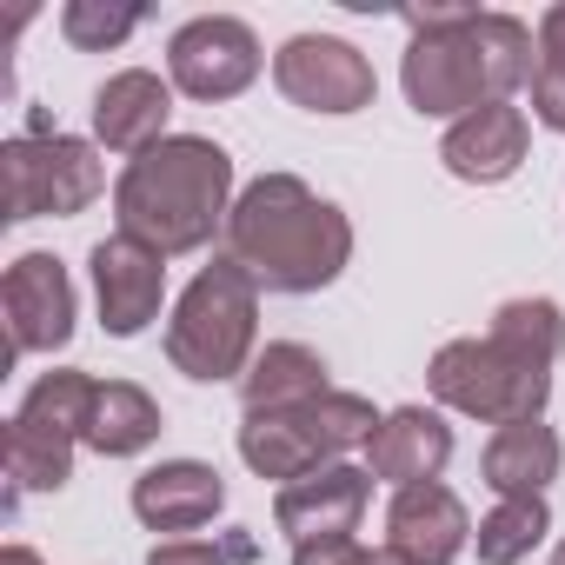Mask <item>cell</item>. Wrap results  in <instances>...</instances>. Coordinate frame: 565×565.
<instances>
[{"mask_svg": "<svg viewBox=\"0 0 565 565\" xmlns=\"http://www.w3.org/2000/svg\"><path fill=\"white\" fill-rule=\"evenodd\" d=\"M273 81L307 114H360L380 94L373 61L353 41H333V34H294L287 47L273 54Z\"/></svg>", "mask_w": 565, "mask_h": 565, "instance_id": "cell-9", "label": "cell"}, {"mask_svg": "<svg viewBox=\"0 0 565 565\" xmlns=\"http://www.w3.org/2000/svg\"><path fill=\"white\" fill-rule=\"evenodd\" d=\"M0 307H8L14 360L21 353H54L74 340V279L54 253H21L0 279Z\"/></svg>", "mask_w": 565, "mask_h": 565, "instance_id": "cell-12", "label": "cell"}, {"mask_svg": "<svg viewBox=\"0 0 565 565\" xmlns=\"http://www.w3.org/2000/svg\"><path fill=\"white\" fill-rule=\"evenodd\" d=\"M226 505V479L200 459H167L134 479V519L147 532H200Z\"/></svg>", "mask_w": 565, "mask_h": 565, "instance_id": "cell-17", "label": "cell"}, {"mask_svg": "<svg viewBox=\"0 0 565 565\" xmlns=\"http://www.w3.org/2000/svg\"><path fill=\"white\" fill-rule=\"evenodd\" d=\"M167 114H173V87H167L160 74H147V67H127V74H114V81L94 94V140L140 160V153H153L160 140H173V134H167Z\"/></svg>", "mask_w": 565, "mask_h": 565, "instance_id": "cell-15", "label": "cell"}, {"mask_svg": "<svg viewBox=\"0 0 565 565\" xmlns=\"http://www.w3.org/2000/svg\"><path fill=\"white\" fill-rule=\"evenodd\" d=\"M107 186V167L87 140L54 134L47 114H28V134L0 147V220H74L81 206H94Z\"/></svg>", "mask_w": 565, "mask_h": 565, "instance_id": "cell-7", "label": "cell"}, {"mask_svg": "<svg viewBox=\"0 0 565 565\" xmlns=\"http://www.w3.org/2000/svg\"><path fill=\"white\" fill-rule=\"evenodd\" d=\"M413 47H406V100L426 120L446 114H472L492 100H512L519 87H532L539 67V41L519 14H479V8H413L406 14Z\"/></svg>", "mask_w": 565, "mask_h": 565, "instance_id": "cell-1", "label": "cell"}, {"mask_svg": "<svg viewBox=\"0 0 565 565\" xmlns=\"http://www.w3.org/2000/svg\"><path fill=\"white\" fill-rule=\"evenodd\" d=\"M565 353V313L552 300H505L479 340H452L433 353V399L486 419V426H519L539 419L552 399V366Z\"/></svg>", "mask_w": 565, "mask_h": 565, "instance_id": "cell-2", "label": "cell"}, {"mask_svg": "<svg viewBox=\"0 0 565 565\" xmlns=\"http://www.w3.org/2000/svg\"><path fill=\"white\" fill-rule=\"evenodd\" d=\"M373 433H380L373 399H360V393H320V399L287 406V413H246V426H239V459H246L259 479L300 486V479L340 466V452L366 446Z\"/></svg>", "mask_w": 565, "mask_h": 565, "instance_id": "cell-6", "label": "cell"}, {"mask_svg": "<svg viewBox=\"0 0 565 565\" xmlns=\"http://www.w3.org/2000/svg\"><path fill=\"white\" fill-rule=\"evenodd\" d=\"M366 499H373V472H360V466H327V472H313V479H300V486H279L273 519H279V532H287L294 545L353 539Z\"/></svg>", "mask_w": 565, "mask_h": 565, "instance_id": "cell-14", "label": "cell"}, {"mask_svg": "<svg viewBox=\"0 0 565 565\" xmlns=\"http://www.w3.org/2000/svg\"><path fill=\"white\" fill-rule=\"evenodd\" d=\"M472 539V519L459 505L452 486L426 479V486H399L386 505V552L406 565H452Z\"/></svg>", "mask_w": 565, "mask_h": 565, "instance_id": "cell-13", "label": "cell"}, {"mask_svg": "<svg viewBox=\"0 0 565 565\" xmlns=\"http://www.w3.org/2000/svg\"><path fill=\"white\" fill-rule=\"evenodd\" d=\"M294 565H373V552L360 539H320V545H294Z\"/></svg>", "mask_w": 565, "mask_h": 565, "instance_id": "cell-26", "label": "cell"}, {"mask_svg": "<svg viewBox=\"0 0 565 565\" xmlns=\"http://www.w3.org/2000/svg\"><path fill=\"white\" fill-rule=\"evenodd\" d=\"M532 114L565 134V0L539 14V67H532Z\"/></svg>", "mask_w": 565, "mask_h": 565, "instance_id": "cell-23", "label": "cell"}, {"mask_svg": "<svg viewBox=\"0 0 565 565\" xmlns=\"http://www.w3.org/2000/svg\"><path fill=\"white\" fill-rule=\"evenodd\" d=\"M87 273H94V300H100V327L114 340H134L160 320V300H167V259L153 246H140L134 233H114L87 253Z\"/></svg>", "mask_w": 565, "mask_h": 565, "instance_id": "cell-11", "label": "cell"}, {"mask_svg": "<svg viewBox=\"0 0 565 565\" xmlns=\"http://www.w3.org/2000/svg\"><path fill=\"white\" fill-rule=\"evenodd\" d=\"M167 67H173V87L186 100H233L259 81V41L233 14H200L173 34Z\"/></svg>", "mask_w": 565, "mask_h": 565, "instance_id": "cell-10", "label": "cell"}, {"mask_svg": "<svg viewBox=\"0 0 565 565\" xmlns=\"http://www.w3.org/2000/svg\"><path fill=\"white\" fill-rule=\"evenodd\" d=\"M320 393H333V386H327V360H320L313 347H300V340H273V347L246 366V380H239L246 413H287V406H307V399H320Z\"/></svg>", "mask_w": 565, "mask_h": 565, "instance_id": "cell-20", "label": "cell"}, {"mask_svg": "<svg viewBox=\"0 0 565 565\" xmlns=\"http://www.w3.org/2000/svg\"><path fill=\"white\" fill-rule=\"evenodd\" d=\"M94 393H100V380L61 366V373H47L21 399V413L8 419V446H0V452H8L14 492H61L74 479V446L87 439Z\"/></svg>", "mask_w": 565, "mask_h": 565, "instance_id": "cell-8", "label": "cell"}, {"mask_svg": "<svg viewBox=\"0 0 565 565\" xmlns=\"http://www.w3.org/2000/svg\"><path fill=\"white\" fill-rule=\"evenodd\" d=\"M552 565H565V545H558V552H552Z\"/></svg>", "mask_w": 565, "mask_h": 565, "instance_id": "cell-29", "label": "cell"}, {"mask_svg": "<svg viewBox=\"0 0 565 565\" xmlns=\"http://www.w3.org/2000/svg\"><path fill=\"white\" fill-rule=\"evenodd\" d=\"M147 21V8H107V0H67V14H61V34L81 47V54H107L120 47L134 28Z\"/></svg>", "mask_w": 565, "mask_h": 565, "instance_id": "cell-24", "label": "cell"}, {"mask_svg": "<svg viewBox=\"0 0 565 565\" xmlns=\"http://www.w3.org/2000/svg\"><path fill=\"white\" fill-rule=\"evenodd\" d=\"M114 213H120V233H134L160 259L200 253L213 233H226V213H233V160H226V147L200 140V134L160 140L153 153L127 160V173L114 186Z\"/></svg>", "mask_w": 565, "mask_h": 565, "instance_id": "cell-4", "label": "cell"}, {"mask_svg": "<svg viewBox=\"0 0 565 565\" xmlns=\"http://www.w3.org/2000/svg\"><path fill=\"white\" fill-rule=\"evenodd\" d=\"M558 459H565L558 452V433L545 419H519V426H499L492 433L479 472H486V486L499 499H532V492H545L558 479Z\"/></svg>", "mask_w": 565, "mask_h": 565, "instance_id": "cell-19", "label": "cell"}, {"mask_svg": "<svg viewBox=\"0 0 565 565\" xmlns=\"http://www.w3.org/2000/svg\"><path fill=\"white\" fill-rule=\"evenodd\" d=\"M552 532V512H545V492H532V499H499L486 519H479V558L486 565H519L539 539Z\"/></svg>", "mask_w": 565, "mask_h": 565, "instance_id": "cell-22", "label": "cell"}, {"mask_svg": "<svg viewBox=\"0 0 565 565\" xmlns=\"http://www.w3.org/2000/svg\"><path fill=\"white\" fill-rule=\"evenodd\" d=\"M259 558V545H253V532H226V539H173V545H153V558L147 565H253Z\"/></svg>", "mask_w": 565, "mask_h": 565, "instance_id": "cell-25", "label": "cell"}, {"mask_svg": "<svg viewBox=\"0 0 565 565\" xmlns=\"http://www.w3.org/2000/svg\"><path fill=\"white\" fill-rule=\"evenodd\" d=\"M366 459H373V479H393V486H426L446 472L452 459V426L426 406H399L380 419V433L366 439Z\"/></svg>", "mask_w": 565, "mask_h": 565, "instance_id": "cell-18", "label": "cell"}, {"mask_svg": "<svg viewBox=\"0 0 565 565\" xmlns=\"http://www.w3.org/2000/svg\"><path fill=\"white\" fill-rule=\"evenodd\" d=\"M253 320H259V287L253 273L220 253L213 266L193 273V287L180 294L173 320H167V360L173 373L213 386V380H246L253 366Z\"/></svg>", "mask_w": 565, "mask_h": 565, "instance_id": "cell-5", "label": "cell"}, {"mask_svg": "<svg viewBox=\"0 0 565 565\" xmlns=\"http://www.w3.org/2000/svg\"><path fill=\"white\" fill-rule=\"evenodd\" d=\"M525 140H532L525 114L512 100H492V107H472L466 120H452V134L439 140V160H446V173H459L472 186H492V180L519 173Z\"/></svg>", "mask_w": 565, "mask_h": 565, "instance_id": "cell-16", "label": "cell"}, {"mask_svg": "<svg viewBox=\"0 0 565 565\" xmlns=\"http://www.w3.org/2000/svg\"><path fill=\"white\" fill-rule=\"evenodd\" d=\"M373 565H406V558H393V552H373Z\"/></svg>", "mask_w": 565, "mask_h": 565, "instance_id": "cell-28", "label": "cell"}, {"mask_svg": "<svg viewBox=\"0 0 565 565\" xmlns=\"http://www.w3.org/2000/svg\"><path fill=\"white\" fill-rule=\"evenodd\" d=\"M226 253L259 294H320L353 259V220L300 173H259L226 213Z\"/></svg>", "mask_w": 565, "mask_h": 565, "instance_id": "cell-3", "label": "cell"}, {"mask_svg": "<svg viewBox=\"0 0 565 565\" xmlns=\"http://www.w3.org/2000/svg\"><path fill=\"white\" fill-rule=\"evenodd\" d=\"M0 565H41V558H34L28 545H8V552H0Z\"/></svg>", "mask_w": 565, "mask_h": 565, "instance_id": "cell-27", "label": "cell"}, {"mask_svg": "<svg viewBox=\"0 0 565 565\" xmlns=\"http://www.w3.org/2000/svg\"><path fill=\"white\" fill-rule=\"evenodd\" d=\"M160 439V406L153 393H140L134 380H107L94 393V419H87V446L100 459H134Z\"/></svg>", "mask_w": 565, "mask_h": 565, "instance_id": "cell-21", "label": "cell"}]
</instances>
